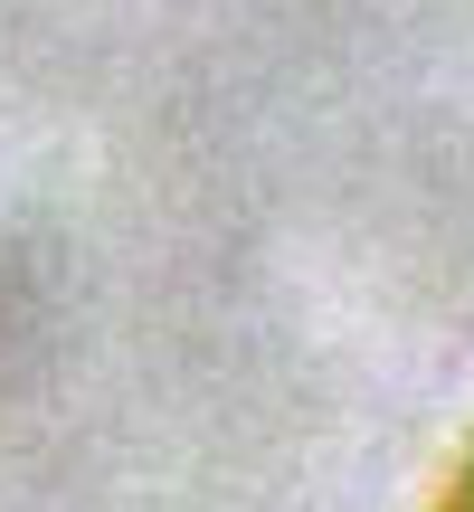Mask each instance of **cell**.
Segmentation results:
<instances>
[{
	"mask_svg": "<svg viewBox=\"0 0 474 512\" xmlns=\"http://www.w3.org/2000/svg\"><path fill=\"white\" fill-rule=\"evenodd\" d=\"M437 512H474V446L456 456V475H446V494H437Z\"/></svg>",
	"mask_w": 474,
	"mask_h": 512,
	"instance_id": "obj_1",
	"label": "cell"
}]
</instances>
